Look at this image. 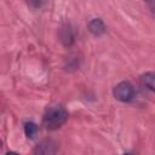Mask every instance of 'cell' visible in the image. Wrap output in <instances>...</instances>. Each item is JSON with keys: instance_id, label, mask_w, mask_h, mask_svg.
<instances>
[{"instance_id": "6da1fadb", "label": "cell", "mask_w": 155, "mask_h": 155, "mask_svg": "<svg viewBox=\"0 0 155 155\" xmlns=\"http://www.w3.org/2000/svg\"><path fill=\"white\" fill-rule=\"evenodd\" d=\"M68 120V111L63 107H51L46 110L42 117V124L47 130H57Z\"/></svg>"}, {"instance_id": "7a4b0ae2", "label": "cell", "mask_w": 155, "mask_h": 155, "mask_svg": "<svg viewBox=\"0 0 155 155\" xmlns=\"http://www.w3.org/2000/svg\"><path fill=\"white\" fill-rule=\"evenodd\" d=\"M113 94H114V97L117 101L124 102V103H128V102H131L134 98L136 91H134V87L132 86L131 82H128V81H121V82H119L114 87Z\"/></svg>"}, {"instance_id": "3957f363", "label": "cell", "mask_w": 155, "mask_h": 155, "mask_svg": "<svg viewBox=\"0 0 155 155\" xmlns=\"http://www.w3.org/2000/svg\"><path fill=\"white\" fill-rule=\"evenodd\" d=\"M88 29L96 36L103 35L105 33V30H107L105 24H104V22L101 18H93V19H91L90 23H88Z\"/></svg>"}, {"instance_id": "277c9868", "label": "cell", "mask_w": 155, "mask_h": 155, "mask_svg": "<svg viewBox=\"0 0 155 155\" xmlns=\"http://www.w3.org/2000/svg\"><path fill=\"white\" fill-rule=\"evenodd\" d=\"M140 82L148 90L155 93V71H148L140 76Z\"/></svg>"}, {"instance_id": "5b68a950", "label": "cell", "mask_w": 155, "mask_h": 155, "mask_svg": "<svg viewBox=\"0 0 155 155\" xmlns=\"http://www.w3.org/2000/svg\"><path fill=\"white\" fill-rule=\"evenodd\" d=\"M38 131H39V127H38L36 124H34L31 121H28V122L24 124V133L28 138H30V139L35 138Z\"/></svg>"}, {"instance_id": "8992f818", "label": "cell", "mask_w": 155, "mask_h": 155, "mask_svg": "<svg viewBox=\"0 0 155 155\" xmlns=\"http://www.w3.org/2000/svg\"><path fill=\"white\" fill-rule=\"evenodd\" d=\"M144 1L147 2V5L150 8V11L153 13H155V0H144Z\"/></svg>"}]
</instances>
